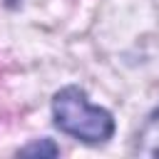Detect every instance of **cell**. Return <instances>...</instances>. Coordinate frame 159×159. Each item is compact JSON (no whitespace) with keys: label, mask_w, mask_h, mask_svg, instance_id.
I'll use <instances>...</instances> for the list:
<instances>
[{"label":"cell","mask_w":159,"mask_h":159,"mask_svg":"<svg viewBox=\"0 0 159 159\" xmlns=\"http://www.w3.org/2000/svg\"><path fill=\"white\" fill-rule=\"evenodd\" d=\"M55 127L84 144H104L114 134V117L87 99V92L70 84L52 97Z\"/></svg>","instance_id":"cell-1"},{"label":"cell","mask_w":159,"mask_h":159,"mask_svg":"<svg viewBox=\"0 0 159 159\" xmlns=\"http://www.w3.org/2000/svg\"><path fill=\"white\" fill-rule=\"evenodd\" d=\"M134 154L139 157H159V107L147 117L134 139Z\"/></svg>","instance_id":"cell-2"},{"label":"cell","mask_w":159,"mask_h":159,"mask_svg":"<svg viewBox=\"0 0 159 159\" xmlns=\"http://www.w3.org/2000/svg\"><path fill=\"white\" fill-rule=\"evenodd\" d=\"M20 154H25V157H57L60 154V147L52 139H37V142L25 144L20 149Z\"/></svg>","instance_id":"cell-3"}]
</instances>
